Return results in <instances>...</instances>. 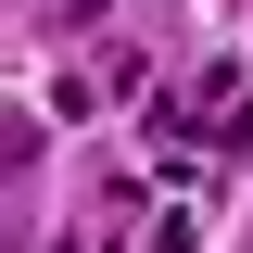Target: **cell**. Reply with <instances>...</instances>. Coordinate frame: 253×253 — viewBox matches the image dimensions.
I'll return each mask as SVG.
<instances>
[{"instance_id": "6da1fadb", "label": "cell", "mask_w": 253, "mask_h": 253, "mask_svg": "<svg viewBox=\"0 0 253 253\" xmlns=\"http://www.w3.org/2000/svg\"><path fill=\"white\" fill-rule=\"evenodd\" d=\"M89 13H101V0H63V26H89Z\"/></svg>"}]
</instances>
